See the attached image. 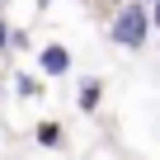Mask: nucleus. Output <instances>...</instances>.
Here are the masks:
<instances>
[{
  "instance_id": "obj_1",
  "label": "nucleus",
  "mask_w": 160,
  "mask_h": 160,
  "mask_svg": "<svg viewBox=\"0 0 160 160\" xmlns=\"http://www.w3.org/2000/svg\"><path fill=\"white\" fill-rule=\"evenodd\" d=\"M146 38H151V14H146V5H141V0H137V5H122V10L113 14V24H108V42L137 52V47H146Z\"/></svg>"
},
{
  "instance_id": "obj_2",
  "label": "nucleus",
  "mask_w": 160,
  "mask_h": 160,
  "mask_svg": "<svg viewBox=\"0 0 160 160\" xmlns=\"http://www.w3.org/2000/svg\"><path fill=\"white\" fill-rule=\"evenodd\" d=\"M38 71L52 75V80L66 75V71H71V47H66V42H47V47L38 52Z\"/></svg>"
},
{
  "instance_id": "obj_3",
  "label": "nucleus",
  "mask_w": 160,
  "mask_h": 160,
  "mask_svg": "<svg viewBox=\"0 0 160 160\" xmlns=\"http://www.w3.org/2000/svg\"><path fill=\"white\" fill-rule=\"evenodd\" d=\"M99 99H104V80H80V113H94L99 108Z\"/></svg>"
},
{
  "instance_id": "obj_4",
  "label": "nucleus",
  "mask_w": 160,
  "mask_h": 160,
  "mask_svg": "<svg viewBox=\"0 0 160 160\" xmlns=\"http://www.w3.org/2000/svg\"><path fill=\"white\" fill-rule=\"evenodd\" d=\"M33 137H38V146H47V151H52V146H61V137H66V132H61V122H38V132H33Z\"/></svg>"
},
{
  "instance_id": "obj_5",
  "label": "nucleus",
  "mask_w": 160,
  "mask_h": 160,
  "mask_svg": "<svg viewBox=\"0 0 160 160\" xmlns=\"http://www.w3.org/2000/svg\"><path fill=\"white\" fill-rule=\"evenodd\" d=\"M14 90H19V94H28V99H38V94H42V85H38L33 75H19V80H14Z\"/></svg>"
},
{
  "instance_id": "obj_6",
  "label": "nucleus",
  "mask_w": 160,
  "mask_h": 160,
  "mask_svg": "<svg viewBox=\"0 0 160 160\" xmlns=\"http://www.w3.org/2000/svg\"><path fill=\"white\" fill-rule=\"evenodd\" d=\"M146 14H151V28H160V0H151V5H146Z\"/></svg>"
},
{
  "instance_id": "obj_7",
  "label": "nucleus",
  "mask_w": 160,
  "mask_h": 160,
  "mask_svg": "<svg viewBox=\"0 0 160 160\" xmlns=\"http://www.w3.org/2000/svg\"><path fill=\"white\" fill-rule=\"evenodd\" d=\"M5 47H10V28L0 24V52H5Z\"/></svg>"
},
{
  "instance_id": "obj_8",
  "label": "nucleus",
  "mask_w": 160,
  "mask_h": 160,
  "mask_svg": "<svg viewBox=\"0 0 160 160\" xmlns=\"http://www.w3.org/2000/svg\"><path fill=\"white\" fill-rule=\"evenodd\" d=\"M141 5H151V0H141Z\"/></svg>"
}]
</instances>
